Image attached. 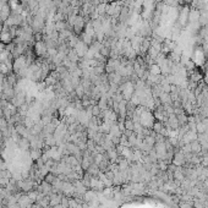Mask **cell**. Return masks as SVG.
I'll use <instances>...</instances> for the list:
<instances>
[{
    "label": "cell",
    "instance_id": "obj_1",
    "mask_svg": "<svg viewBox=\"0 0 208 208\" xmlns=\"http://www.w3.org/2000/svg\"><path fill=\"white\" fill-rule=\"evenodd\" d=\"M33 52H34V54H36L37 57L44 58L45 55H47L48 48H47V45H45V43H44L43 40L36 42V43H34V47H33Z\"/></svg>",
    "mask_w": 208,
    "mask_h": 208
},
{
    "label": "cell",
    "instance_id": "obj_2",
    "mask_svg": "<svg viewBox=\"0 0 208 208\" xmlns=\"http://www.w3.org/2000/svg\"><path fill=\"white\" fill-rule=\"evenodd\" d=\"M97 195H98V192H96L94 190L92 189H88L86 192H85V195H83V201L87 203H89L91 201H93L94 198H97Z\"/></svg>",
    "mask_w": 208,
    "mask_h": 208
},
{
    "label": "cell",
    "instance_id": "obj_3",
    "mask_svg": "<svg viewBox=\"0 0 208 208\" xmlns=\"http://www.w3.org/2000/svg\"><path fill=\"white\" fill-rule=\"evenodd\" d=\"M124 126L125 130H129V131H135V122L131 120V119H125L124 121Z\"/></svg>",
    "mask_w": 208,
    "mask_h": 208
},
{
    "label": "cell",
    "instance_id": "obj_4",
    "mask_svg": "<svg viewBox=\"0 0 208 208\" xmlns=\"http://www.w3.org/2000/svg\"><path fill=\"white\" fill-rule=\"evenodd\" d=\"M102 112H103V110L98 107V104H96V105L92 107V116H99Z\"/></svg>",
    "mask_w": 208,
    "mask_h": 208
},
{
    "label": "cell",
    "instance_id": "obj_5",
    "mask_svg": "<svg viewBox=\"0 0 208 208\" xmlns=\"http://www.w3.org/2000/svg\"><path fill=\"white\" fill-rule=\"evenodd\" d=\"M79 203H77V201H76L75 198H69V208H77Z\"/></svg>",
    "mask_w": 208,
    "mask_h": 208
},
{
    "label": "cell",
    "instance_id": "obj_6",
    "mask_svg": "<svg viewBox=\"0 0 208 208\" xmlns=\"http://www.w3.org/2000/svg\"><path fill=\"white\" fill-rule=\"evenodd\" d=\"M193 207L195 208H204L203 203H202V201L201 200H195V202H193Z\"/></svg>",
    "mask_w": 208,
    "mask_h": 208
},
{
    "label": "cell",
    "instance_id": "obj_7",
    "mask_svg": "<svg viewBox=\"0 0 208 208\" xmlns=\"http://www.w3.org/2000/svg\"><path fill=\"white\" fill-rule=\"evenodd\" d=\"M204 130H206V125L204 124H202V122H200V124H197V131L201 134V132H204Z\"/></svg>",
    "mask_w": 208,
    "mask_h": 208
},
{
    "label": "cell",
    "instance_id": "obj_8",
    "mask_svg": "<svg viewBox=\"0 0 208 208\" xmlns=\"http://www.w3.org/2000/svg\"><path fill=\"white\" fill-rule=\"evenodd\" d=\"M32 157H33V159H34V158H36V159H39V157H40V152H39L38 149L33 151V153H32Z\"/></svg>",
    "mask_w": 208,
    "mask_h": 208
},
{
    "label": "cell",
    "instance_id": "obj_9",
    "mask_svg": "<svg viewBox=\"0 0 208 208\" xmlns=\"http://www.w3.org/2000/svg\"><path fill=\"white\" fill-rule=\"evenodd\" d=\"M52 208H64V207H62V204H61V203H58V204H55V206H53Z\"/></svg>",
    "mask_w": 208,
    "mask_h": 208
},
{
    "label": "cell",
    "instance_id": "obj_10",
    "mask_svg": "<svg viewBox=\"0 0 208 208\" xmlns=\"http://www.w3.org/2000/svg\"><path fill=\"white\" fill-rule=\"evenodd\" d=\"M204 81L208 83V75H206V76H204Z\"/></svg>",
    "mask_w": 208,
    "mask_h": 208
}]
</instances>
